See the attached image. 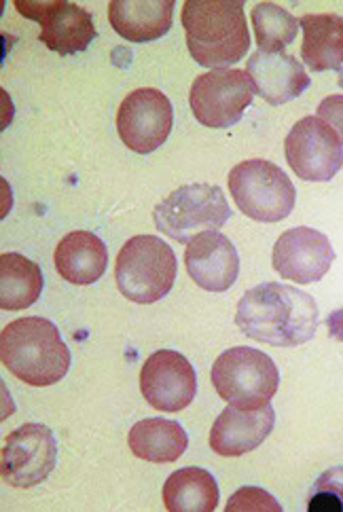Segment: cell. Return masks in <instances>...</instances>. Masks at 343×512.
Masks as SVG:
<instances>
[{
  "instance_id": "cell-1",
  "label": "cell",
  "mask_w": 343,
  "mask_h": 512,
  "mask_svg": "<svg viewBox=\"0 0 343 512\" xmlns=\"http://www.w3.org/2000/svg\"><path fill=\"white\" fill-rule=\"evenodd\" d=\"M318 324L320 312L314 297L280 282L250 288L236 312V326L248 339L274 347H297L312 341Z\"/></svg>"
},
{
  "instance_id": "cell-2",
  "label": "cell",
  "mask_w": 343,
  "mask_h": 512,
  "mask_svg": "<svg viewBox=\"0 0 343 512\" xmlns=\"http://www.w3.org/2000/svg\"><path fill=\"white\" fill-rule=\"evenodd\" d=\"M180 22L191 58L204 68H229L250 49L242 0H187Z\"/></svg>"
},
{
  "instance_id": "cell-3",
  "label": "cell",
  "mask_w": 343,
  "mask_h": 512,
  "mask_svg": "<svg viewBox=\"0 0 343 512\" xmlns=\"http://www.w3.org/2000/svg\"><path fill=\"white\" fill-rule=\"evenodd\" d=\"M0 360L11 375L28 386L47 388L66 377L70 350L56 324L39 316H28L3 328Z\"/></svg>"
},
{
  "instance_id": "cell-4",
  "label": "cell",
  "mask_w": 343,
  "mask_h": 512,
  "mask_svg": "<svg viewBox=\"0 0 343 512\" xmlns=\"http://www.w3.org/2000/svg\"><path fill=\"white\" fill-rule=\"evenodd\" d=\"M176 273V254L157 235H136L117 254V288L125 299L140 305H151L168 297Z\"/></svg>"
},
{
  "instance_id": "cell-5",
  "label": "cell",
  "mask_w": 343,
  "mask_h": 512,
  "mask_svg": "<svg viewBox=\"0 0 343 512\" xmlns=\"http://www.w3.org/2000/svg\"><path fill=\"white\" fill-rule=\"evenodd\" d=\"M231 218V208L221 187L195 182L172 191L153 208L159 233L178 244H189L204 231H219Z\"/></svg>"
},
{
  "instance_id": "cell-6",
  "label": "cell",
  "mask_w": 343,
  "mask_h": 512,
  "mask_svg": "<svg viewBox=\"0 0 343 512\" xmlns=\"http://www.w3.org/2000/svg\"><path fill=\"white\" fill-rule=\"evenodd\" d=\"M229 193L252 221L280 223L291 216L297 189L284 170L267 159H248L229 172Z\"/></svg>"
},
{
  "instance_id": "cell-7",
  "label": "cell",
  "mask_w": 343,
  "mask_h": 512,
  "mask_svg": "<svg viewBox=\"0 0 343 512\" xmlns=\"http://www.w3.org/2000/svg\"><path fill=\"white\" fill-rule=\"evenodd\" d=\"M212 386L229 405L257 409L278 394L280 371L272 358L255 347H231L214 362Z\"/></svg>"
},
{
  "instance_id": "cell-8",
  "label": "cell",
  "mask_w": 343,
  "mask_h": 512,
  "mask_svg": "<svg viewBox=\"0 0 343 512\" xmlns=\"http://www.w3.org/2000/svg\"><path fill=\"white\" fill-rule=\"evenodd\" d=\"M255 89L244 70L221 68L197 77L189 91V104L197 123L212 130H227L240 123L252 104Z\"/></svg>"
},
{
  "instance_id": "cell-9",
  "label": "cell",
  "mask_w": 343,
  "mask_h": 512,
  "mask_svg": "<svg viewBox=\"0 0 343 512\" xmlns=\"http://www.w3.org/2000/svg\"><path fill=\"white\" fill-rule=\"evenodd\" d=\"M58 462V441L43 424H24L7 434L0 451V477L11 487L30 489L49 479Z\"/></svg>"
},
{
  "instance_id": "cell-10",
  "label": "cell",
  "mask_w": 343,
  "mask_h": 512,
  "mask_svg": "<svg viewBox=\"0 0 343 512\" xmlns=\"http://www.w3.org/2000/svg\"><path fill=\"white\" fill-rule=\"evenodd\" d=\"M15 9L41 24L39 39L58 56L83 53L98 36L94 17L87 9L66 0H15Z\"/></svg>"
},
{
  "instance_id": "cell-11",
  "label": "cell",
  "mask_w": 343,
  "mask_h": 512,
  "mask_svg": "<svg viewBox=\"0 0 343 512\" xmlns=\"http://www.w3.org/2000/svg\"><path fill=\"white\" fill-rule=\"evenodd\" d=\"M172 102L159 89H134L119 106L117 132L123 144L138 155H149L164 144L172 132Z\"/></svg>"
},
{
  "instance_id": "cell-12",
  "label": "cell",
  "mask_w": 343,
  "mask_h": 512,
  "mask_svg": "<svg viewBox=\"0 0 343 512\" xmlns=\"http://www.w3.org/2000/svg\"><path fill=\"white\" fill-rule=\"evenodd\" d=\"M284 155L293 172L308 182H329L343 168V144L318 117H305L293 125Z\"/></svg>"
},
{
  "instance_id": "cell-13",
  "label": "cell",
  "mask_w": 343,
  "mask_h": 512,
  "mask_svg": "<svg viewBox=\"0 0 343 512\" xmlns=\"http://www.w3.org/2000/svg\"><path fill=\"white\" fill-rule=\"evenodd\" d=\"M140 392L153 409L178 413L187 409L197 394V373L183 354L159 350L142 364Z\"/></svg>"
},
{
  "instance_id": "cell-14",
  "label": "cell",
  "mask_w": 343,
  "mask_h": 512,
  "mask_svg": "<svg viewBox=\"0 0 343 512\" xmlns=\"http://www.w3.org/2000/svg\"><path fill=\"white\" fill-rule=\"evenodd\" d=\"M272 259L280 278L295 284H314L329 273L335 250L324 233L310 227H295L278 237Z\"/></svg>"
},
{
  "instance_id": "cell-15",
  "label": "cell",
  "mask_w": 343,
  "mask_h": 512,
  "mask_svg": "<svg viewBox=\"0 0 343 512\" xmlns=\"http://www.w3.org/2000/svg\"><path fill=\"white\" fill-rule=\"evenodd\" d=\"M191 280L208 292H227L240 276V254L227 235L204 231L185 250Z\"/></svg>"
},
{
  "instance_id": "cell-16",
  "label": "cell",
  "mask_w": 343,
  "mask_h": 512,
  "mask_svg": "<svg viewBox=\"0 0 343 512\" xmlns=\"http://www.w3.org/2000/svg\"><path fill=\"white\" fill-rule=\"evenodd\" d=\"M276 411L272 405L257 409L227 407L210 430V449L223 457H240L255 451L272 434Z\"/></svg>"
},
{
  "instance_id": "cell-17",
  "label": "cell",
  "mask_w": 343,
  "mask_h": 512,
  "mask_svg": "<svg viewBox=\"0 0 343 512\" xmlns=\"http://www.w3.org/2000/svg\"><path fill=\"white\" fill-rule=\"evenodd\" d=\"M246 75L255 94L272 106H282L299 98L312 85L303 64L284 51L252 53L246 64Z\"/></svg>"
},
{
  "instance_id": "cell-18",
  "label": "cell",
  "mask_w": 343,
  "mask_h": 512,
  "mask_svg": "<svg viewBox=\"0 0 343 512\" xmlns=\"http://www.w3.org/2000/svg\"><path fill=\"white\" fill-rule=\"evenodd\" d=\"M174 0H113L108 22L125 41L151 43L172 28Z\"/></svg>"
},
{
  "instance_id": "cell-19",
  "label": "cell",
  "mask_w": 343,
  "mask_h": 512,
  "mask_svg": "<svg viewBox=\"0 0 343 512\" xmlns=\"http://www.w3.org/2000/svg\"><path fill=\"white\" fill-rule=\"evenodd\" d=\"M60 276L75 284H96L108 267L106 244L92 231H72L62 237V242L53 254Z\"/></svg>"
},
{
  "instance_id": "cell-20",
  "label": "cell",
  "mask_w": 343,
  "mask_h": 512,
  "mask_svg": "<svg viewBox=\"0 0 343 512\" xmlns=\"http://www.w3.org/2000/svg\"><path fill=\"white\" fill-rule=\"evenodd\" d=\"M301 58L312 72L339 70L343 66V17L335 13L303 15Z\"/></svg>"
},
{
  "instance_id": "cell-21",
  "label": "cell",
  "mask_w": 343,
  "mask_h": 512,
  "mask_svg": "<svg viewBox=\"0 0 343 512\" xmlns=\"http://www.w3.org/2000/svg\"><path fill=\"white\" fill-rule=\"evenodd\" d=\"M132 453L151 464H172L189 447V436L178 422L164 417H149L134 424L128 436Z\"/></svg>"
},
{
  "instance_id": "cell-22",
  "label": "cell",
  "mask_w": 343,
  "mask_h": 512,
  "mask_svg": "<svg viewBox=\"0 0 343 512\" xmlns=\"http://www.w3.org/2000/svg\"><path fill=\"white\" fill-rule=\"evenodd\" d=\"M43 292V271L24 254H0V309L20 312L39 301Z\"/></svg>"
},
{
  "instance_id": "cell-23",
  "label": "cell",
  "mask_w": 343,
  "mask_h": 512,
  "mask_svg": "<svg viewBox=\"0 0 343 512\" xmlns=\"http://www.w3.org/2000/svg\"><path fill=\"white\" fill-rule=\"evenodd\" d=\"M164 504L170 512H212L219 506V485L204 468H180L164 485Z\"/></svg>"
},
{
  "instance_id": "cell-24",
  "label": "cell",
  "mask_w": 343,
  "mask_h": 512,
  "mask_svg": "<svg viewBox=\"0 0 343 512\" xmlns=\"http://www.w3.org/2000/svg\"><path fill=\"white\" fill-rule=\"evenodd\" d=\"M250 17L252 26H255L259 51L280 53L297 39L299 20L280 5L259 3L252 9Z\"/></svg>"
},
{
  "instance_id": "cell-25",
  "label": "cell",
  "mask_w": 343,
  "mask_h": 512,
  "mask_svg": "<svg viewBox=\"0 0 343 512\" xmlns=\"http://www.w3.org/2000/svg\"><path fill=\"white\" fill-rule=\"evenodd\" d=\"M310 512H343V466L322 472L312 485Z\"/></svg>"
},
{
  "instance_id": "cell-26",
  "label": "cell",
  "mask_w": 343,
  "mask_h": 512,
  "mask_svg": "<svg viewBox=\"0 0 343 512\" xmlns=\"http://www.w3.org/2000/svg\"><path fill=\"white\" fill-rule=\"evenodd\" d=\"M227 510L236 512V510H267V512H280L282 506L278 504V500L267 493L265 489L259 487H242L236 493H233L231 500L227 502Z\"/></svg>"
},
{
  "instance_id": "cell-27",
  "label": "cell",
  "mask_w": 343,
  "mask_h": 512,
  "mask_svg": "<svg viewBox=\"0 0 343 512\" xmlns=\"http://www.w3.org/2000/svg\"><path fill=\"white\" fill-rule=\"evenodd\" d=\"M318 119L327 123L343 144V96L341 94H333L320 102Z\"/></svg>"
},
{
  "instance_id": "cell-28",
  "label": "cell",
  "mask_w": 343,
  "mask_h": 512,
  "mask_svg": "<svg viewBox=\"0 0 343 512\" xmlns=\"http://www.w3.org/2000/svg\"><path fill=\"white\" fill-rule=\"evenodd\" d=\"M327 328L335 341H343V309H335V312L329 314Z\"/></svg>"
},
{
  "instance_id": "cell-29",
  "label": "cell",
  "mask_w": 343,
  "mask_h": 512,
  "mask_svg": "<svg viewBox=\"0 0 343 512\" xmlns=\"http://www.w3.org/2000/svg\"><path fill=\"white\" fill-rule=\"evenodd\" d=\"M337 85L343 89V68H339V77H337Z\"/></svg>"
}]
</instances>
